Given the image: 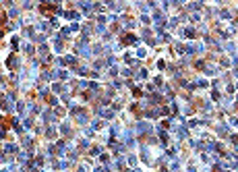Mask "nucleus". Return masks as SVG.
Masks as SVG:
<instances>
[{"instance_id":"nucleus-1","label":"nucleus","mask_w":238,"mask_h":172,"mask_svg":"<svg viewBox=\"0 0 238 172\" xmlns=\"http://www.w3.org/2000/svg\"><path fill=\"white\" fill-rule=\"evenodd\" d=\"M39 11H41V13H46V15H52V13H54V6H48V4H41V6H39Z\"/></svg>"}]
</instances>
